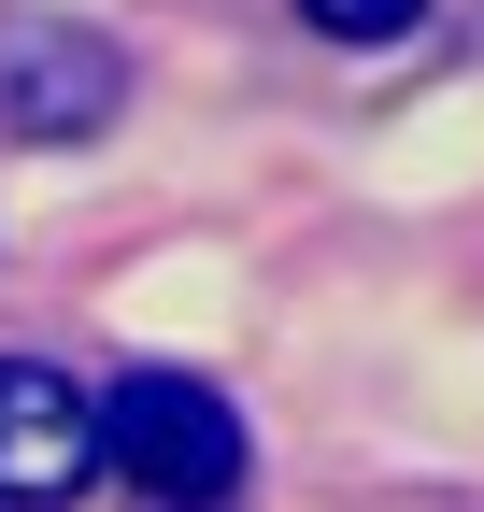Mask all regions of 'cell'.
Masks as SVG:
<instances>
[{
    "instance_id": "3",
    "label": "cell",
    "mask_w": 484,
    "mask_h": 512,
    "mask_svg": "<svg viewBox=\"0 0 484 512\" xmlns=\"http://www.w3.org/2000/svg\"><path fill=\"white\" fill-rule=\"evenodd\" d=\"M100 484V399L43 356H0V498L15 512H57Z\"/></svg>"
},
{
    "instance_id": "2",
    "label": "cell",
    "mask_w": 484,
    "mask_h": 512,
    "mask_svg": "<svg viewBox=\"0 0 484 512\" xmlns=\"http://www.w3.org/2000/svg\"><path fill=\"white\" fill-rule=\"evenodd\" d=\"M129 100V57L72 15H0V128L15 143H86V128Z\"/></svg>"
},
{
    "instance_id": "4",
    "label": "cell",
    "mask_w": 484,
    "mask_h": 512,
    "mask_svg": "<svg viewBox=\"0 0 484 512\" xmlns=\"http://www.w3.org/2000/svg\"><path fill=\"white\" fill-rule=\"evenodd\" d=\"M299 29H328V43H413L428 0H299Z\"/></svg>"
},
{
    "instance_id": "1",
    "label": "cell",
    "mask_w": 484,
    "mask_h": 512,
    "mask_svg": "<svg viewBox=\"0 0 484 512\" xmlns=\"http://www.w3.org/2000/svg\"><path fill=\"white\" fill-rule=\"evenodd\" d=\"M100 456L129 470L143 498L200 512V498H228V484H242V413L214 399L200 370H129V384L100 399Z\"/></svg>"
}]
</instances>
